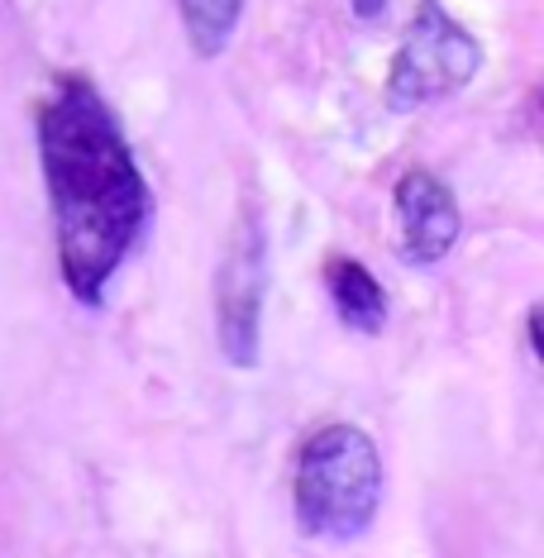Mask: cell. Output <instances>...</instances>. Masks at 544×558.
Segmentation results:
<instances>
[{"instance_id": "6da1fadb", "label": "cell", "mask_w": 544, "mask_h": 558, "mask_svg": "<svg viewBox=\"0 0 544 558\" xmlns=\"http://www.w3.org/2000/svg\"><path fill=\"white\" fill-rule=\"evenodd\" d=\"M39 168L58 230V268L72 301L106 306V291L154 225V192L110 100L82 72H62L39 100Z\"/></svg>"}, {"instance_id": "7a4b0ae2", "label": "cell", "mask_w": 544, "mask_h": 558, "mask_svg": "<svg viewBox=\"0 0 544 558\" xmlns=\"http://www.w3.org/2000/svg\"><path fill=\"white\" fill-rule=\"evenodd\" d=\"M383 459L359 425H321L301 439L292 468V506L306 539L353 544L373 530L383 506Z\"/></svg>"}, {"instance_id": "3957f363", "label": "cell", "mask_w": 544, "mask_h": 558, "mask_svg": "<svg viewBox=\"0 0 544 558\" xmlns=\"http://www.w3.org/2000/svg\"><path fill=\"white\" fill-rule=\"evenodd\" d=\"M477 72H483V44L439 0H421L387 72V110L411 116L430 100L463 92Z\"/></svg>"}, {"instance_id": "277c9868", "label": "cell", "mask_w": 544, "mask_h": 558, "mask_svg": "<svg viewBox=\"0 0 544 558\" xmlns=\"http://www.w3.org/2000/svg\"><path fill=\"white\" fill-rule=\"evenodd\" d=\"M263 301H268V230L263 215L244 210L215 268V339L230 367H258Z\"/></svg>"}, {"instance_id": "5b68a950", "label": "cell", "mask_w": 544, "mask_h": 558, "mask_svg": "<svg viewBox=\"0 0 544 558\" xmlns=\"http://www.w3.org/2000/svg\"><path fill=\"white\" fill-rule=\"evenodd\" d=\"M397 215H401V263L407 268H435L445 263L463 234V210L449 182L430 168H411L397 182Z\"/></svg>"}, {"instance_id": "8992f818", "label": "cell", "mask_w": 544, "mask_h": 558, "mask_svg": "<svg viewBox=\"0 0 544 558\" xmlns=\"http://www.w3.org/2000/svg\"><path fill=\"white\" fill-rule=\"evenodd\" d=\"M325 291H330V306L349 329H359V335H383L391 306H387V291L373 277L368 263L349 258V253H335V258L325 263Z\"/></svg>"}, {"instance_id": "52a82bcc", "label": "cell", "mask_w": 544, "mask_h": 558, "mask_svg": "<svg viewBox=\"0 0 544 558\" xmlns=\"http://www.w3.org/2000/svg\"><path fill=\"white\" fill-rule=\"evenodd\" d=\"M249 0H177V15H182L186 44L196 58H220L234 44L239 20H244Z\"/></svg>"}, {"instance_id": "ba28073f", "label": "cell", "mask_w": 544, "mask_h": 558, "mask_svg": "<svg viewBox=\"0 0 544 558\" xmlns=\"http://www.w3.org/2000/svg\"><path fill=\"white\" fill-rule=\"evenodd\" d=\"M349 5H353V15L359 20H377L387 10V0H349Z\"/></svg>"}]
</instances>
